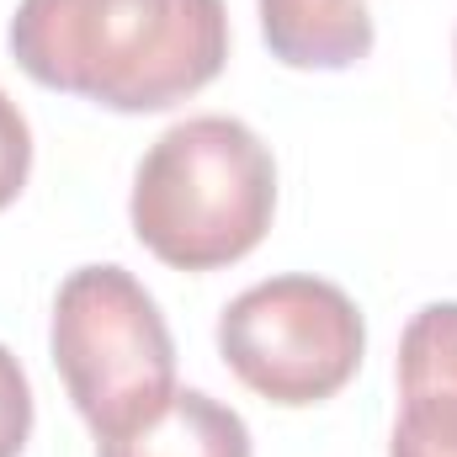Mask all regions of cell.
I'll use <instances>...</instances> for the list:
<instances>
[{
    "mask_svg": "<svg viewBox=\"0 0 457 457\" xmlns=\"http://www.w3.org/2000/svg\"><path fill=\"white\" fill-rule=\"evenodd\" d=\"M271 59L293 70H351L372 54L367 0H255Z\"/></svg>",
    "mask_w": 457,
    "mask_h": 457,
    "instance_id": "52a82bcc",
    "label": "cell"
},
{
    "mask_svg": "<svg viewBox=\"0 0 457 457\" xmlns=\"http://www.w3.org/2000/svg\"><path fill=\"white\" fill-rule=\"evenodd\" d=\"M399 399L388 457H457V303H426L404 325Z\"/></svg>",
    "mask_w": 457,
    "mask_h": 457,
    "instance_id": "5b68a950",
    "label": "cell"
},
{
    "mask_svg": "<svg viewBox=\"0 0 457 457\" xmlns=\"http://www.w3.org/2000/svg\"><path fill=\"white\" fill-rule=\"evenodd\" d=\"M27 176H32V128H27L21 107L0 91V208H11L21 197Z\"/></svg>",
    "mask_w": 457,
    "mask_h": 457,
    "instance_id": "9c48e42d",
    "label": "cell"
},
{
    "mask_svg": "<svg viewBox=\"0 0 457 457\" xmlns=\"http://www.w3.org/2000/svg\"><path fill=\"white\" fill-rule=\"evenodd\" d=\"M11 59L48 91L112 112H165L219 80L224 0H21Z\"/></svg>",
    "mask_w": 457,
    "mask_h": 457,
    "instance_id": "6da1fadb",
    "label": "cell"
},
{
    "mask_svg": "<svg viewBox=\"0 0 457 457\" xmlns=\"http://www.w3.org/2000/svg\"><path fill=\"white\" fill-rule=\"evenodd\" d=\"M277 213V160L239 117L203 112L165 128L133 170L128 219L149 255L176 271L245 261Z\"/></svg>",
    "mask_w": 457,
    "mask_h": 457,
    "instance_id": "7a4b0ae2",
    "label": "cell"
},
{
    "mask_svg": "<svg viewBox=\"0 0 457 457\" xmlns=\"http://www.w3.org/2000/svg\"><path fill=\"white\" fill-rule=\"evenodd\" d=\"M48 341L91 436L122 431L176 388L170 325L122 266H80L59 282Z\"/></svg>",
    "mask_w": 457,
    "mask_h": 457,
    "instance_id": "3957f363",
    "label": "cell"
},
{
    "mask_svg": "<svg viewBox=\"0 0 457 457\" xmlns=\"http://www.w3.org/2000/svg\"><path fill=\"white\" fill-rule=\"evenodd\" d=\"M96 457H250V426L203 388H170L122 431L96 436Z\"/></svg>",
    "mask_w": 457,
    "mask_h": 457,
    "instance_id": "8992f818",
    "label": "cell"
},
{
    "mask_svg": "<svg viewBox=\"0 0 457 457\" xmlns=\"http://www.w3.org/2000/svg\"><path fill=\"white\" fill-rule=\"evenodd\" d=\"M361 351V309L325 277L293 271L255 282L219 314V356L228 372L282 410L336 399L356 378Z\"/></svg>",
    "mask_w": 457,
    "mask_h": 457,
    "instance_id": "277c9868",
    "label": "cell"
},
{
    "mask_svg": "<svg viewBox=\"0 0 457 457\" xmlns=\"http://www.w3.org/2000/svg\"><path fill=\"white\" fill-rule=\"evenodd\" d=\"M32 436V383L21 361L0 345V457H21Z\"/></svg>",
    "mask_w": 457,
    "mask_h": 457,
    "instance_id": "ba28073f",
    "label": "cell"
}]
</instances>
